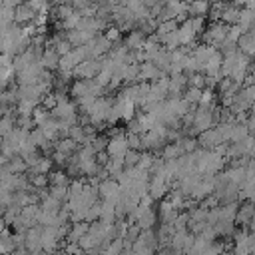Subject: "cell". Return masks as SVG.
<instances>
[{
  "label": "cell",
  "mask_w": 255,
  "mask_h": 255,
  "mask_svg": "<svg viewBox=\"0 0 255 255\" xmlns=\"http://www.w3.org/2000/svg\"><path fill=\"white\" fill-rule=\"evenodd\" d=\"M227 36V24H223L221 20L219 22H213L205 32H203V42L211 44V46H217L219 42H223Z\"/></svg>",
  "instance_id": "1"
},
{
  "label": "cell",
  "mask_w": 255,
  "mask_h": 255,
  "mask_svg": "<svg viewBox=\"0 0 255 255\" xmlns=\"http://www.w3.org/2000/svg\"><path fill=\"white\" fill-rule=\"evenodd\" d=\"M106 151L110 157H124V153L128 151V139L126 135H114L112 139H108V145H106Z\"/></svg>",
  "instance_id": "2"
},
{
  "label": "cell",
  "mask_w": 255,
  "mask_h": 255,
  "mask_svg": "<svg viewBox=\"0 0 255 255\" xmlns=\"http://www.w3.org/2000/svg\"><path fill=\"white\" fill-rule=\"evenodd\" d=\"M12 14H14L12 18H14L16 24H28V22H32V18L36 16V12L32 10V6H30L28 2H20L18 6H14Z\"/></svg>",
  "instance_id": "3"
},
{
  "label": "cell",
  "mask_w": 255,
  "mask_h": 255,
  "mask_svg": "<svg viewBox=\"0 0 255 255\" xmlns=\"http://www.w3.org/2000/svg\"><path fill=\"white\" fill-rule=\"evenodd\" d=\"M199 143L203 147H217L219 143H223V139H221V135L217 133L215 128H207V129L199 131Z\"/></svg>",
  "instance_id": "4"
},
{
  "label": "cell",
  "mask_w": 255,
  "mask_h": 255,
  "mask_svg": "<svg viewBox=\"0 0 255 255\" xmlns=\"http://www.w3.org/2000/svg\"><path fill=\"white\" fill-rule=\"evenodd\" d=\"M237 50L247 54V56H255V34L253 32L241 34L239 40H237Z\"/></svg>",
  "instance_id": "5"
},
{
  "label": "cell",
  "mask_w": 255,
  "mask_h": 255,
  "mask_svg": "<svg viewBox=\"0 0 255 255\" xmlns=\"http://www.w3.org/2000/svg\"><path fill=\"white\" fill-rule=\"evenodd\" d=\"M145 38H147V36H145L143 30H133V32H129L128 38H126V48L131 50V52H135V50H139V48L143 46Z\"/></svg>",
  "instance_id": "6"
},
{
  "label": "cell",
  "mask_w": 255,
  "mask_h": 255,
  "mask_svg": "<svg viewBox=\"0 0 255 255\" xmlns=\"http://www.w3.org/2000/svg\"><path fill=\"white\" fill-rule=\"evenodd\" d=\"M209 0H191L189 2V6H187V12L191 14V16H207L209 14Z\"/></svg>",
  "instance_id": "7"
},
{
  "label": "cell",
  "mask_w": 255,
  "mask_h": 255,
  "mask_svg": "<svg viewBox=\"0 0 255 255\" xmlns=\"http://www.w3.org/2000/svg\"><path fill=\"white\" fill-rule=\"evenodd\" d=\"M58 62H60V54L54 50V46H48L42 54V66L52 70V68H58Z\"/></svg>",
  "instance_id": "8"
},
{
  "label": "cell",
  "mask_w": 255,
  "mask_h": 255,
  "mask_svg": "<svg viewBox=\"0 0 255 255\" xmlns=\"http://www.w3.org/2000/svg\"><path fill=\"white\" fill-rule=\"evenodd\" d=\"M219 20L223 22V24H237V20H239V10L235 8V6H225L223 10H221V14H219Z\"/></svg>",
  "instance_id": "9"
},
{
  "label": "cell",
  "mask_w": 255,
  "mask_h": 255,
  "mask_svg": "<svg viewBox=\"0 0 255 255\" xmlns=\"http://www.w3.org/2000/svg\"><path fill=\"white\" fill-rule=\"evenodd\" d=\"M247 135H249V128H247L245 124H239V122L235 124V122H233L229 141H233V143H235V141H241V139H243V137H247Z\"/></svg>",
  "instance_id": "10"
},
{
  "label": "cell",
  "mask_w": 255,
  "mask_h": 255,
  "mask_svg": "<svg viewBox=\"0 0 255 255\" xmlns=\"http://www.w3.org/2000/svg\"><path fill=\"white\" fill-rule=\"evenodd\" d=\"M181 153H183V149H181L179 141H175V143H167L165 149H163V159H177Z\"/></svg>",
  "instance_id": "11"
},
{
  "label": "cell",
  "mask_w": 255,
  "mask_h": 255,
  "mask_svg": "<svg viewBox=\"0 0 255 255\" xmlns=\"http://www.w3.org/2000/svg\"><path fill=\"white\" fill-rule=\"evenodd\" d=\"M88 229H90V223H88V221H82V223H80V221H76V223H74V227H72L70 239H72V241H78V239H80Z\"/></svg>",
  "instance_id": "12"
},
{
  "label": "cell",
  "mask_w": 255,
  "mask_h": 255,
  "mask_svg": "<svg viewBox=\"0 0 255 255\" xmlns=\"http://www.w3.org/2000/svg\"><path fill=\"white\" fill-rule=\"evenodd\" d=\"M76 145H78V143H76L72 137H66V139L58 141L56 149H58V151H62V153H66V155H70L72 151H76Z\"/></svg>",
  "instance_id": "13"
},
{
  "label": "cell",
  "mask_w": 255,
  "mask_h": 255,
  "mask_svg": "<svg viewBox=\"0 0 255 255\" xmlns=\"http://www.w3.org/2000/svg\"><path fill=\"white\" fill-rule=\"evenodd\" d=\"M199 96H201V88L189 86V88L185 90V98H183V100H187L189 104H197V102H199Z\"/></svg>",
  "instance_id": "14"
},
{
  "label": "cell",
  "mask_w": 255,
  "mask_h": 255,
  "mask_svg": "<svg viewBox=\"0 0 255 255\" xmlns=\"http://www.w3.org/2000/svg\"><path fill=\"white\" fill-rule=\"evenodd\" d=\"M62 100V96L60 94H46L44 98H42V106L46 108V110H54L56 108V104Z\"/></svg>",
  "instance_id": "15"
},
{
  "label": "cell",
  "mask_w": 255,
  "mask_h": 255,
  "mask_svg": "<svg viewBox=\"0 0 255 255\" xmlns=\"http://www.w3.org/2000/svg\"><path fill=\"white\" fill-rule=\"evenodd\" d=\"M30 183L38 189H44L48 187V173H36V175H30Z\"/></svg>",
  "instance_id": "16"
},
{
  "label": "cell",
  "mask_w": 255,
  "mask_h": 255,
  "mask_svg": "<svg viewBox=\"0 0 255 255\" xmlns=\"http://www.w3.org/2000/svg\"><path fill=\"white\" fill-rule=\"evenodd\" d=\"M50 167H52V161L48 157H40L36 161V165H34V173H48Z\"/></svg>",
  "instance_id": "17"
},
{
  "label": "cell",
  "mask_w": 255,
  "mask_h": 255,
  "mask_svg": "<svg viewBox=\"0 0 255 255\" xmlns=\"http://www.w3.org/2000/svg\"><path fill=\"white\" fill-rule=\"evenodd\" d=\"M68 183V177L64 171H56L52 173V185H66Z\"/></svg>",
  "instance_id": "18"
},
{
  "label": "cell",
  "mask_w": 255,
  "mask_h": 255,
  "mask_svg": "<svg viewBox=\"0 0 255 255\" xmlns=\"http://www.w3.org/2000/svg\"><path fill=\"white\" fill-rule=\"evenodd\" d=\"M104 36H106L110 42H116V40H120V28H108Z\"/></svg>",
  "instance_id": "19"
},
{
  "label": "cell",
  "mask_w": 255,
  "mask_h": 255,
  "mask_svg": "<svg viewBox=\"0 0 255 255\" xmlns=\"http://www.w3.org/2000/svg\"><path fill=\"white\" fill-rule=\"evenodd\" d=\"M249 223H251V229H255V213H253V217H251V221H249Z\"/></svg>",
  "instance_id": "20"
},
{
  "label": "cell",
  "mask_w": 255,
  "mask_h": 255,
  "mask_svg": "<svg viewBox=\"0 0 255 255\" xmlns=\"http://www.w3.org/2000/svg\"><path fill=\"white\" fill-rule=\"evenodd\" d=\"M92 2H96V4H98V2H104V0H92Z\"/></svg>",
  "instance_id": "21"
}]
</instances>
